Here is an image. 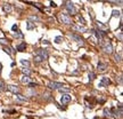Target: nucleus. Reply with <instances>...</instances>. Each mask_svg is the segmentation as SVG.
<instances>
[{"label": "nucleus", "mask_w": 123, "mask_h": 119, "mask_svg": "<svg viewBox=\"0 0 123 119\" xmlns=\"http://www.w3.org/2000/svg\"><path fill=\"white\" fill-rule=\"evenodd\" d=\"M6 88L14 94H20V87L15 86V85H8V86H6Z\"/></svg>", "instance_id": "nucleus-12"}, {"label": "nucleus", "mask_w": 123, "mask_h": 119, "mask_svg": "<svg viewBox=\"0 0 123 119\" xmlns=\"http://www.w3.org/2000/svg\"><path fill=\"white\" fill-rule=\"evenodd\" d=\"M79 21L81 22L80 24H85V21H84V18H83V16H81V15H79Z\"/></svg>", "instance_id": "nucleus-36"}, {"label": "nucleus", "mask_w": 123, "mask_h": 119, "mask_svg": "<svg viewBox=\"0 0 123 119\" xmlns=\"http://www.w3.org/2000/svg\"><path fill=\"white\" fill-rule=\"evenodd\" d=\"M21 63L24 65V68H29V66H30V62H29L27 60H24V59L21 60Z\"/></svg>", "instance_id": "nucleus-28"}, {"label": "nucleus", "mask_w": 123, "mask_h": 119, "mask_svg": "<svg viewBox=\"0 0 123 119\" xmlns=\"http://www.w3.org/2000/svg\"><path fill=\"white\" fill-rule=\"evenodd\" d=\"M16 97H17V100H20V101H22V102L29 101V99H27L26 96H23V95H21V94H16Z\"/></svg>", "instance_id": "nucleus-24"}, {"label": "nucleus", "mask_w": 123, "mask_h": 119, "mask_svg": "<svg viewBox=\"0 0 123 119\" xmlns=\"http://www.w3.org/2000/svg\"><path fill=\"white\" fill-rule=\"evenodd\" d=\"M27 85H29L30 88H35V87L38 86V84H37V82H30V84H27Z\"/></svg>", "instance_id": "nucleus-35"}, {"label": "nucleus", "mask_w": 123, "mask_h": 119, "mask_svg": "<svg viewBox=\"0 0 123 119\" xmlns=\"http://www.w3.org/2000/svg\"><path fill=\"white\" fill-rule=\"evenodd\" d=\"M114 61L117 62V63H121V61H122V55H121V54L115 53L114 54Z\"/></svg>", "instance_id": "nucleus-20"}, {"label": "nucleus", "mask_w": 123, "mask_h": 119, "mask_svg": "<svg viewBox=\"0 0 123 119\" xmlns=\"http://www.w3.org/2000/svg\"><path fill=\"white\" fill-rule=\"evenodd\" d=\"M97 101L100 103V104H103V103H105V101H106V97H104V96H99L97 99Z\"/></svg>", "instance_id": "nucleus-34"}, {"label": "nucleus", "mask_w": 123, "mask_h": 119, "mask_svg": "<svg viewBox=\"0 0 123 119\" xmlns=\"http://www.w3.org/2000/svg\"><path fill=\"white\" fill-rule=\"evenodd\" d=\"M88 77H89V81H93V80L96 79V73L92 72V71H89V73H88Z\"/></svg>", "instance_id": "nucleus-21"}, {"label": "nucleus", "mask_w": 123, "mask_h": 119, "mask_svg": "<svg viewBox=\"0 0 123 119\" xmlns=\"http://www.w3.org/2000/svg\"><path fill=\"white\" fill-rule=\"evenodd\" d=\"M26 29L27 30H33V29H35V24L33 23V22H26Z\"/></svg>", "instance_id": "nucleus-18"}, {"label": "nucleus", "mask_w": 123, "mask_h": 119, "mask_svg": "<svg viewBox=\"0 0 123 119\" xmlns=\"http://www.w3.org/2000/svg\"><path fill=\"white\" fill-rule=\"evenodd\" d=\"M9 41L6 39V38H0V45H8Z\"/></svg>", "instance_id": "nucleus-33"}, {"label": "nucleus", "mask_w": 123, "mask_h": 119, "mask_svg": "<svg viewBox=\"0 0 123 119\" xmlns=\"http://www.w3.org/2000/svg\"><path fill=\"white\" fill-rule=\"evenodd\" d=\"M21 81H22L23 84H30V82H31V78L27 77V76H23L22 79H21Z\"/></svg>", "instance_id": "nucleus-19"}, {"label": "nucleus", "mask_w": 123, "mask_h": 119, "mask_svg": "<svg viewBox=\"0 0 123 119\" xmlns=\"http://www.w3.org/2000/svg\"><path fill=\"white\" fill-rule=\"evenodd\" d=\"M22 72L24 73V76L30 77V74H31V70H30V68H23V69H22Z\"/></svg>", "instance_id": "nucleus-22"}, {"label": "nucleus", "mask_w": 123, "mask_h": 119, "mask_svg": "<svg viewBox=\"0 0 123 119\" xmlns=\"http://www.w3.org/2000/svg\"><path fill=\"white\" fill-rule=\"evenodd\" d=\"M108 69V64L107 63H105V62H102V61H99L97 64V70L99 72H105L106 70Z\"/></svg>", "instance_id": "nucleus-9"}, {"label": "nucleus", "mask_w": 123, "mask_h": 119, "mask_svg": "<svg viewBox=\"0 0 123 119\" xmlns=\"http://www.w3.org/2000/svg\"><path fill=\"white\" fill-rule=\"evenodd\" d=\"M63 41H64V38H63L62 36H58V37L55 38V42H56V44H60V42H63Z\"/></svg>", "instance_id": "nucleus-30"}, {"label": "nucleus", "mask_w": 123, "mask_h": 119, "mask_svg": "<svg viewBox=\"0 0 123 119\" xmlns=\"http://www.w3.org/2000/svg\"><path fill=\"white\" fill-rule=\"evenodd\" d=\"M71 101H72V96L71 95H68V94H63V96L60 97V103H62L63 105L68 104Z\"/></svg>", "instance_id": "nucleus-10"}, {"label": "nucleus", "mask_w": 123, "mask_h": 119, "mask_svg": "<svg viewBox=\"0 0 123 119\" xmlns=\"http://www.w3.org/2000/svg\"><path fill=\"white\" fill-rule=\"evenodd\" d=\"M12 30H13V31H17V30H18V27H17V24H14L13 27H12Z\"/></svg>", "instance_id": "nucleus-40"}, {"label": "nucleus", "mask_w": 123, "mask_h": 119, "mask_svg": "<svg viewBox=\"0 0 123 119\" xmlns=\"http://www.w3.org/2000/svg\"><path fill=\"white\" fill-rule=\"evenodd\" d=\"M4 91H6V85L2 80H0V92H4Z\"/></svg>", "instance_id": "nucleus-31"}, {"label": "nucleus", "mask_w": 123, "mask_h": 119, "mask_svg": "<svg viewBox=\"0 0 123 119\" xmlns=\"http://www.w3.org/2000/svg\"><path fill=\"white\" fill-rule=\"evenodd\" d=\"M122 39H123V32L121 31V32L119 33V40H120V41H122Z\"/></svg>", "instance_id": "nucleus-39"}, {"label": "nucleus", "mask_w": 123, "mask_h": 119, "mask_svg": "<svg viewBox=\"0 0 123 119\" xmlns=\"http://www.w3.org/2000/svg\"><path fill=\"white\" fill-rule=\"evenodd\" d=\"M43 97H45V101H55V97L52 95H50L49 93H45Z\"/></svg>", "instance_id": "nucleus-16"}, {"label": "nucleus", "mask_w": 123, "mask_h": 119, "mask_svg": "<svg viewBox=\"0 0 123 119\" xmlns=\"http://www.w3.org/2000/svg\"><path fill=\"white\" fill-rule=\"evenodd\" d=\"M63 4H64V7L67 9V12L70 14H72V15H75L76 14V8H75L73 2H71V1H64Z\"/></svg>", "instance_id": "nucleus-3"}, {"label": "nucleus", "mask_w": 123, "mask_h": 119, "mask_svg": "<svg viewBox=\"0 0 123 119\" xmlns=\"http://www.w3.org/2000/svg\"><path fill=\"white\" fill-rule=\"evenodd\" d=\"M47 87H49L50 89H60L63 86V84L62 82H57V81H48L47 82Z\"/></svg>", "instance_id": "nucleus-4"}, {"label": "nucleus", "mask_w": 123, "mask_h": 119, "mask_svg": "<svg viewBox=\"0 0 123 119\" xmlns=\"http://www.w3.org/2000/svg\"><path fill=\"white\" fill-rule=\"evenodd\" d=\"M116 81H119V84H120V85L122 84V76H121V74H120L119 77H116Z\"/></svg>", "instance_id": "nucleus-37"}, {"label": "nucleus", "mask_w": 123, "mask_h": 119, "mask_svg": "<svg viewBox=\"0 0 123 119\" xmlns=\"http://www.w3.org/2000/svg\"><path fill=\"white\" fill-rule=\"evenodd\" d=\"M4 50H5L8 55H13V52H12V48H10V47H4Z\"/></svg>", "instance_id": "nucleus-32"}, {"label": "nucleus", "mask_w": 123, "mask_h": 119, "mask_svg": "<svg viewBox=\"0 0 123 119\" xmlns=\"http://www.w3.org/2000/svg\"><path fill=\"white\" fill-rule=\"evenodd\" d=\"M2 8H4V12H5V13H7V14L12 13V10H13V6H12V4H8V2L4 4Z\"/></svg>", "instance_id": "nucleus-13"}, {"label": "nucleus", "mask_w": 123, "mask_h": 119, "mask_svg": "<svg viewBox=\"0 0 123 119\" xmlns=\"http://www.w3.org/2000/svg\"><path fill=\"white\" fill-rule=\"evenodd\" d=\"M33 61H34V63H35V64H40V63H41V62H43L45 60L42 59L41 56H39V55H35V56H34V59H33Z\"/></svg>", "instance_id": "nucleus-17"}, {"label": "nucleus", "mask_w": 123, "mask_h": 119, "mask_svg": "<svg viewBox=\"0 0 123 119\" xmlns=\"http://www.w3.org/2000/svg\"><path fill=\"white\" fill-rule=\"evenodd\" d=\"M96 24H97V27H98L97 30L102 31V32H106V33L110 32V29H108V27H107V25H105L104 23H102V22L97 21V22H96Z\"/></svg>", "instance_id": "nucleus-11"}, {"label": "nucleus", "mask_w": 123, "mask_h": 119, "mask_svg": "<svg viewBox=\"0 0 123 119\" xmlns=\"http://www.w3.org/2000/svg\"><path fill=\"white\" fill-rule=\"evenodd\" d=\"M120 16H121V12H120V10L114 9V10L112 12V17H120Z\"/></svg>", "instance_id": "nucleus-27"}, {"label": "nucleus", "mask_w": 123, "mask_h": 119, "mask_svg": "<svg viewBox=\"0 0 123 119\" xmlns=\"http://www.w3.org/2000/svg\"><path fill=\"white\" fill-rule=\"evenodd\" d=\"M103 50H104V53L107 54V55L113 54V46H112V44H110V41H107L105 45H103Z\"/></svg>", "instance_id": "nucleus-7"}, {"label": "nucleus", "mask_w": 123, "mask_h": 119, "mask_svg": "<svg viewBox=\"0 0 123 119\" xmlns=\"http://www.w3.org/2000/svg\"><path fill=\"white\" fill-rule=\"evenodd\" d=\"M104 117H105V118H110V117H112L110 109H107V108H105V109H104Z\"/></svg>", "instance_id": "nucleus-25"}, {"label": "nucleus", "mask_w": 123, "mask_h": 119, "mask_svg": "<svg viewBox=\"0 0 123 119\" xmlns=\"http://www.w3.org/2000/svg\"><path fill=\"white\" fill-rule=\"evenodd\" d=\"M50 6L55 8V7H57V5H56V2H54V1H50Z\"/></svg>", "instance_id": "nucleus-41"}, {"label": "nucleus", "mask_w": 123, "mask_h": 119, "mask_svg": "<svg viewBox=\"0 0 123 119\" xmlns=\"http://www.w3.org/2000/svg\"><path fill=\"white\" fill-rule=\"evenodd\" d=\"M29 20H30V22H31V21H34V22H38V21H40L39 17H38V16H35V15H30V16H29Z\"/></svg>", "instance_id": "nucleus-29"}, {"label": "nucleus", "mask_w": 123, "mask_h": 119, "mask_svg": "<svg viewBox=\"0 0 123 119\" xmlns=\"http://www.w3.org/2000/svg\"><path fill=\"white\" fill-rule=\"evenodd\" d=\"M68 37L71 38L72 40H74V41H76L79 45H84V41H83V39L80 37V36H78V34H75V33H71V32H68Z\"/></svg>", "instance_id": "nucleus-5"}, {"label": "nucleus", "mask_w": 123, "mask_h": 119, "mask_svg": "<svg viewBox=\"0 0 123 119\" xmlns=\"http://www.w3.org/2000/svg\"><path fill=\"white\" fill-rule=\"evenodd\" d=\"M110 114H113V117H114V118H116V119L122 118L123 111H122V104H121V103H119V104H117V108H115V106L110 108Z\"/></svg>", "instance_id": "nucleus-1"}, {"label": "nucleus", "mask_w": 123, "mask_h": 119, "mask_svg": "<svg viewBox=\"0 0 123 119\" xmlns=\"http://www.w3.org/2000/svg\"><path fill=\"white\" fill-rule=\"evenodd\" d=\"M110 79L108 77H103L100 81H99V84H98V87H108L110 85Z\"/></svg>", "instance_id": "nucleus-8"}, {"label": "nucleus", "mask_w": 123, "mask_h": 119, "mask_svg": "<svg viewBox=\"0 0 123 119\" xmlns=\"http://www.w3.org/2000/svg\"><path fill=\"white\" fill-rule=\"evenodd\" d=\"M42 44H43V45H50V42H49L48 40H43V41H42Z\"/></svg>", "instance_id": "nucleus-42"}, {"label": "nucleus", "mask_w": 123, "mask_h": 119, "mask_svg": "<svg viewBox=\"0 0 123 119\" xmlns=\"http://www.w3.org/2000/svg\"><path fill=\"white\" fill-rule=\"evenodd\" d=\"M1 71H2V64L0 63V74H1Z\"/></svg>", "instance_id": "nucleus-43"}, {"label": "nucleus", "mask_w": 123, "mask_h": 119, "mask_svg": "<svg viewBox=\"0 0 123 119\" xmlns=\"http://www.w3.org/2000/svg\"><path fill=\"white\" fill-rule=\"evenodd\" d=\"M16 50L17 52H25L26 50V42H21L20 45L16 46Z\"/></svg>", "instance_id": "nucleus-15"}, {"label": "nucleus", "mask_w": 123, "mask_h": 119, "mask_svg": "<svg viewBox=\"0 0 123 119\" xmlns=\"http://www.w3.org/2000/svg\"><path fill=\"white\" fill-rule=\"evenodd\" d=\"M72 29H73L74 31H76V32H81V33L87 32V27H81V25H73V27H72Z\"/></svg>", "instance_id": "nucleus-14"}, {"label": "nucleus", "mask_w": 123, "mask_h": 119, "mask_svg": "<svg viewBox=\"0 0 123 119\" xmlns=\"http://www.w3.org/2000/svg\"><path fill=\"white\" fill-rule=\"evenodd\" d=\"M59 20H60L62 23H64V24H66V25H71L72 23H73V21H72V18L70 17V15L66 14V13L59 14Z\"/></svg>", "instance_id": "nucleus-2"}, {"label": "nucleus", "mask_w": 123, "mask_h": 119, "mask_svg": "<svg viewBox=\"0 0 123 119\" xmlns=\"http://www.w3.org/2000/svg\"><path fill=\"white\" fill-rule=\"evenodd\" d=\"M37 55L41 56L43 60H47L49 57V53H48V50L46 48H38L37 49Z\"/></svg>", "instance_id": "nucleus-6"}, {"label": "nucleus", "mask_w": 123, "mask_h": 119, "mask_svg": "<svg viewBox=\"0 0 123 119\" xmlns=\"http://www.w3.org/2000/svg\"><path fill=\"white\" fill-rule=\"evenodd\" d=\"M60 93H63V94H67V93L71 92V88L70 87H62L60 89H58Z\"/></svg>", "instance_id": "nucleus-23"}, {"label": "nucleus", "mask_w": 123, "mask_h": 119, "mask_svg": "<svg viewBox=\"0 0 123 119\" xmlns=\"http://www.w3.org/2000/svg\"><path fill=\"white\" fill-rule=\"evenodd\" d=\"M14 36H15L16 38H18V39H23V38H24V34H23V33L21 32L20 30H17L16 32L14 33Z\"/></svg>", "instance_id": "nucleus-26"}, {"label": "nucleus", "mask_w": 123, "mask_h": 119, "mask_svg": "<svg viewBox=\"0 0 123 119\" xmlns=\"http://www.w3.org/2000/svg\"><path fill=\"white\" fill-rule=\"evenodd\" d=\"M4 112L5 113H16L15 110H4Z\"/></svg>", "instance_id": "nucleus-38"}]
</instances>
